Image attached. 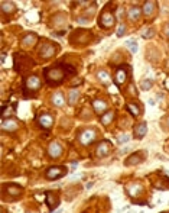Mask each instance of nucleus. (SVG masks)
Returning <instances> with one entry per match:
<instances>
[{"label":"nucleus","mask_w":169,"mask_h":213,"mask_svg":"<svg viewBox=\"0 0 169 213\" xmlns=\"http://www.w3.org/2000/svg\"><path fill=\"white\" fill-rule=\"evenodd\" d=\"M93 107H94V110H96L97 113H104L105 110H107V103H105L104 100H100V99H96V100H93Z\"/></svg>","instance_id":"nucleus-11"},{"label":"nucleus","mask_w":169,"mask_h":213,"mask_svg":"<svg viewBox=\"0 0 169 213\" xmlns=\"http://www.w3.org/2000/svg\"><path fill=\"white\" fill-rule=\"evenodd\" d=\"M155 8H156L155 2H146L145 6H143V13H145V16H152L153 12H155Z\"/></svg>","instance_id":"nucleus-14"},{"label":"nucleus","mask_w":169,"mask_h":213,"mask_svg":"<svg viewBox=\"0 0 169 213\" xmlns=\"http://www.w3.org/2000/svg\"><path fill=\"white\" fill-rule=\"evenodd\" d=\"M166 87H168V89H169V80H168V81H166Z\"/></svg>","instance_id":"nucleus-36"},{"label":"nucleus","mask_w":169,"mask_h":213,"mask_svg":"<svg viewBox=\"0 0 169 213\" xmlns=\"http://www.w3.org/2000/svg\"><path fill=\"white\" fill-rule=\"evenodd\" d=\"M113 116H114V113H113V112H108V113H105L104 116H101V123H103V125H108V123L111 122Z\"/></svg>","instance_id":"nucleus-25"},{"label":"nucleus","mask_w":169,"mask_h":213,"mask_svg":"<svg viewBox=\"0 0 169 213\" xmlns=\"http://www.w3.org/2000/svg\"><path fill=\"white\" fill-rule=\"evenodd\" d=\"M98 78H100L103 83H105V84H107V83H108V80H110L105 71H100V73H98Z\"/></svg>","instance_id":"nucleus-30"},{"label":"nucleus","mask_w":169,"mask_h":213,"mask_svg":"<svg viewBox=\"0 0 169 213\" xmlns=\"http://www.w3.org/2000/svg\"><path fill=\"white\" fill-rule=\"evenodd\" d=\"M19 128V125L16 123V120H12L10 117L9 119H1V129L6 132H13Z\"/></svg>","instance_id":"nucleus-7"},{"label":"nucleus","mask_w":169,"mask_h":213,"mask_svg":"<svg viewBox=\"0 0 169 213\" xmlns=\"http://www.w3.org/2000/svg\"><path fill=\"white\" fill-rule=\"evenodd\" d=\"M127 109H129V112L133 116H139V115H140L139 106H137V105H135V103H129V105H127Z\"/></svg>","instance_id":"nucleus-22"},{"label":"nucleus","mask_w":169,"mask_h":213,"mask_svg":"<svg viewBox=\"0 0 169 213\" xmlns=\"http://www.w3.org/2000/svg\"><path fill=\"white\" fill-rule=\"evenodd\" d=\"M168 125H169V117H168Z\"/></svg>","instance_id":"nucleus-38"},{"label":"nucleus","mask_w":169,"mask_h":213,"mask_svg":"<svg viewBox=\"0 0 169 213\" xmlns=\"http://www.w3.org/2000/svg\"><path fill=\"white\" fill-rule=\"evenodd\" d=\"M135 135H136V138H143L146 135V132H147V128H146V123H140V125H137L136 128H135Z\"/></svg>","instance_id":"nucleus-15"},{"label":"nucleus","mask_w":169,"mask_h":213,"mask_svg":"<svg viewBox=\"0 0 169 213\" xmlns=\"http://www.w3.org/2000/svg\"><path fill=\"white\" fill-rule=\"evenodd\" d=\"M140 86H142V90H149V89L152 87V81H150V80H149V81H147V80H145V81H142V84H140Z\"/></svg>","instance_id":"nucleus-31"},{"label":"nucleus","mask_w":169,"mask_h":213,"mask_svg":"<svg viewBox=\"0 0 169 213\" xmlns=\"http://www.w3.org/2000/svg\"><path fill=\"white\" fill-rule=\"evenodd\" d=\"M48 152H49V155L52 157V158H58V157H61V154H62V147H61V144H58V142H52V144L49 145Z\"/></svg>","instance_id":"nucleus-9"},{"label":"nucleus","mask_w":169,"mask_h":213,"mask_svg":"<svg viewBox=\"0 0 169 213\" xmlns=\"http://www.w3.org/2000/svg\"><path fill=\"white\" fill-rule=\"evenodd\" d=\"M39 52H40V57L42 58H51L56 52V47L54 44H51V42H46V44H43V45L40 47Z\"/></svg>","instance_id":"nucleus-3"},{"label":"nucleus","mask_w":169,"mask_h":213,"mask_svg":"<svg viewBox=\"0 0 169 213\" xmlns=\"http://www.w3.org/2000/svg\"><path fill=\"white\" fill-rule=\"evenodd\" d=\"M46 197H48V202H46V203H48L49 209L54 210V207L58 205V197H56V194H54L52 191H48V193H46Z\"/></svg>","instance_id":"nucleus-13"},{"label":"nucleus","mask_w":169,"mask_h":213,"mask_svg":"<svg viewBox=\"0 0 169 213\" xmlns=\"http://www.w3.org/2000/svg\"><path fill=\"white\" fill-rule=\"evenodd\" d=\"M7 189H9L7 191L10 193V194H13V196H19V194H20V191H22V189H20L19 186H15V184L9 186Z\"/></svg>","instance_id":"nucleus-23"},{"label":"nucleus","mask_w":169,"mask_h":213,"mask_svg":"<svg viewBox=\"0 0 169 213\" xmlns=\"http://www.w3.org/2000/svg\"><path fill=\"white\" fill-rule=\"evenodd\" d=\"M25 86H26V90L36 91L40 87V80L36 77V75H31V77H28V78H26Z\"/></svg>","instance_id":"nucleus-4"},{"label":"nucleus","mask_w":169,"mask_h":213,"mask_svg":"<svg viewBox=\"0 0 169 213\" xmlns=\"http://www.w3.org/2000/svg\"><path fill=\"white\" fill-rule=\"evenodd\" d=\"M140 8H137V6H133V8H130L129 9V19L130 20H137L139 19V16H140Z\"/></svg>","instance_id":"nucleus-16"},{"label":"nucleus","mask_w":169,"mask_h":213,"mask_svg":"<svg viewBox=\"0 0 169 213\" xmlns=\"http://www.w3.org/2000/svg\"><path fill=\"white\" fill-rule=\"evenodd\" d=\"M35 42H36V35H33V33H28V35L23 38L22 44H23V45H33Z\"/></svg>","instance_id":"nucleus-21"},{"label":"nucleus","mask_w":169,"mask_h":213,"mask_svg":"<svg viewBox=\"0 0 169 213\" xmlns=\"http://www.w3.org/2000/svg\"><path fill=\"white\" fill-rule=\"evenodd\" d=\"M126 47L127 48H130V51L132 52H137V42L136 41H126Z\"/></svg>","instance_id":"nucleus-27"},{"label":"nucleus","mask_w":169,"mask_h":213,"mask_svg":"<svg viewBox=\"0 0 169 213\" xmlns=\"http://www.w3.org/2000/svg\"><path fill=\"white\" fill-rule=\"evenodd\" d=\"M142 193V184H137V183H135V184H132L129 187V194L132 197H136L139 196Z\"/></svg>","instance_id":"nucleus-17"},{"label":"nucleus","mask_w":169,"mask_h":213,"mask_svg":"<svg viewBox=\"0 0 169 213\" xmlns=\"http://www.w3.org/2000/svg\"><path fill=\"white\" fill-rule=\"evenodd\" d=\"M65 172H67V170L62 167H49L45 172V175H46L48 180H56V178L65 175Z\"/></svg>","instance_id":"nucleus-2"},{"label":"nucleus","mask_w":169,"mask_h":213,"mask_svg":"<svg viewBox=\"0 0 169 213\" xmlns=\"http://www.w3.org/2000/svg\"><path fill=\"white\" fill-rule=\"evenodd\" d=\"M124 31H126L124 23H120L119 25V28H117V36H123V35H124Z\"/></svg>","instance_id":"nucleus-32"},{"label":"nucleus","mask_w":169,"mask_h":213,"mask_svg":"<svg viewBox=\"0 0 169 213\" xmlns=\"http://www.w3.org/2000/svg\"><path fill=\"white\" fill-rule=\"evenodd\" d=\"M64 77H65V74L59 67H58V68L46 70V80H48L49 83H59V81H62Z\"/></svg>","instance_id":"nucleus-1"},{"label":"nucleus","mask_w":169,"mask_h":213,"mask_svg":"<svg viewBox=\"0 0 169 213\" xmlns=\"http://www.w3.org/2000/svg\"><path fill=\"white\" fill-rule=\"evenodd\" d=\"M126 77H127L126 67H119L117 71H116V83L117 84H123V83L126 81Z\"/></svg>","instance_id":"nucleus-10"},{"label":"nucleus","mask_w":169,"mask_h":213,"mask_svg":"<svg viewBox=\"0 0 169 213\" xmlns=\"http://www.w3.org/2000/svg\"><path fill=\"white\" fill-rule=\"evenodd\" d=\"M52 103L55 105V106L58 107H61V106H64V103H65V100H64V96H62V93H55L54 96H52Z\"/></svg>","instance_id":"nucleus-18"},{"label":"nucleus","mask_w":169,"mask_h":213,"mask_svg":"<svg viewBox=\"0 0 169 213\" xmlns=\"http://www.w3.org/2000/svg\"><path fill=\"white\" fill-rule=\"evenodd\" d=\"M78 97H80V91L78 90H71L70 91V94H68V103L70 105H75L77 103V100H78Z\"/></svg>","instance_id":"nucleus-20"},{"label":"nucleus","mask_w":169,"mask_h":213,"mask_svg":"<svg viewBox=\"0 0 169 213\" xmlns=\"http://www.w3.org/2000/svg\"><path fill=\"white\" fill-rule=\"evenodd\" d=\"M39 125L43 128V129H49V128L54 125V119H52V116L48 115V113L40 115L39 116Z\"/></svg>","instance_id":"nucleus-8"},{"label":"nucleus","mask_w":169,"mask_h":213,"mask_svg":"<svg viewBox=\"0 0 169 213\" xmlns=\"http://www.w3.org/2000/svg\"><path fill=\"white\" fill-rule=\"evenodd\" d=\"M1 10L4 12V13H10V12H15V9H16V6H15V3H12V2H1Z\"/></svg>","instance_id":"nucleus-19"},{"label":"nucleus","mask_w":169,"mask_h":213,"mask_svg":"<svg viewBox=\"0 0 169 213\" xmlns=\"http://www.w3.org/2000/svg\"><path fill=\"white\" fill-rule=\"evenodd\" d=\"M4 59H6V55H4V54H1V62H4Z\"/></svg>","instance_id":"nucleus-34"},{"label":"nucleus","mask_w":169,"mask_h":213,"mask_svg":"<svg viewBox=\"0 0 169 213\" xmlns=\"http://www.w3.org/2000/svg\"><path fill=\"white\" fill-rule=\"evenodd\" d=\"M94 139H96V132L93 131V129H87V131H84L80 135V142L82 145H88Z\"/></svg>","instance_id":"nucleus-5"},{"label":"nucleus","mask_w":169,"mask_h":213,"mask_svg":"<svg viewBox=\"0 0 169 213\" xmlns=\"http://www.w3.org/2000/svg\"><path fill=\"white\" fill-rule=\"evenodd\" d=\"M97 155L98 157H105L108 152H110V148H108V144L107 142H101L98 147H97Z\"/></svg>","instance_id":"nucleus-12"},{"label":"nucleus","mask_w":169,"mask_h":213,"mask_svg":"<svg viewBox=\"0 0 169 213\" xmlns=\"http://www.w3.org/2000/svg\"><path fill=\"white\" fill-rule=\"evenodd\" d=\"M166 35H168V36H169V26H168V28H166Z\"/></svg>","instance_id":"nucleus-35"},{"label":"nucleus","mask_w":169,"mask_h":213,"mask_svg":"<svg viewBox=\"0 0 169 213\" xmlns=\"http://www.w3.org/2000/svg\"><path fill=\"white\" fill-rule=\"evenodd\" d=\"M12 113H13L12 107H3V109H1V119H6V116L12 115Z\"/></svg>","instance_id":"nucleus-29"},{"label":"nucleus","mask_w":169,"mask_h":213,"mask_svg":"<svg viewBox=\"0 0 169 213\" xmlns=\"http://www.w3.org/2000/svg\"><path fill=\"white\" fill-rule=\"evenodd\" d=\"M130 141V135H127V133H121L120 136H119V144H126V142H129Z\"/></svg>","instance_id":"nucleus-28"},{"label":"nucleus","mask_w":169,"mask_h":213,"mask_svg":"<svg viewBox=\"0 0 169 213\" xmlns=\"http://www.w3.org/2000/svg\"><path fill=\"white\" fill-rule=\"evenodd\" d=\"M26 19L29 20V22H38V13L35 12V10H31V12H28L26 13Z\"/></svg>","instance_id":"nucleus-24"},{"label":"nucleus","mask_w":169,"mask_h":213,"mask_svg":"<svg viewBox=\"0 0 169 213\" xmlns=\"http://www.w3.org/2000/svg\"><path fill=\"white\" fill-rule=\"evenodd\" d=\"M55 213H62V210H58V212H55Z\"/></svg>","instance_id":"nucleus-37"},{"label":"nucleus","mask_w":169,"mask_h":213,"mask_svg":"<svg viewBox=\"0 0 169 213\" xmlns=\"http://www.w3.org/2000/svg\"><path fill=\"white\" fill-rule=\"evenodd\" d=\"M100 25L104 26V28H111L114 25V16L110 12H103L101 17H100Z\"/></svg>","instance_id":"nucleus-6"},{"label":"nucleus","mask_w":169,"mask_h":213,"mask_svg":"<svg viewBox=\"0 0 169 213\" xmlns=\"http://www.w3.org/2000/svg\"><path fill=\"white\" fill-rule=\"evenodd\" d=\"M140 161H142V158H140V157H137V154H136V157H130V158H127L124 164H126V165H133V164L140 163Z\"/></svg>","instance_id":"nucleus-26"},{"label":"nucleus","mask_w":169,"mask_h":213,"mask_svg":"<svg viewBox=\"0 0 169 213\" xmlns=\"http://www.w3.org/2000/svg\"><path fill=\"white\" fill-rule=\"evenodd\" d=\"M152 36H153L152 29H146L145 32H143V38H145V39H149V38H152Z\"/></svg>","instance_id":"nucleus-33"}]
</instances>
